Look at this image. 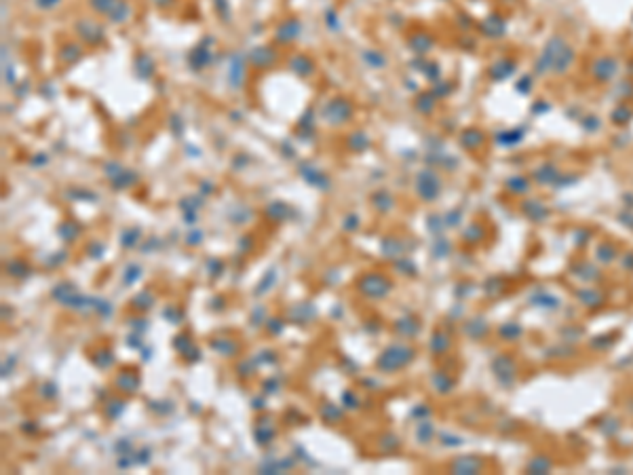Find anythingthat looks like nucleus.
I'll return each instance as SVG.
<instances>
[{
    "instance_id": "obj_1",
    "label": "nucleus",
    "mask_w": 633,
    "mask_h": 475,
    "mask_svg": "<svg viewBox=\"0 0 633 475\" xmlns=\"http://www.w3.org/2000/svg\"><path fill=\"white\" fill-rule=\"evenodd\" d=\"M412 357V351L405 349V346H391L386 349L380 359H378V368L384 370V372H393V370H399L401 366H405Z\"/></svg>"
},
{
    "instance_id": "obj_2",
    "label": "nucleus",
    "mask_w": 633,
    "mask_h": 475,
    "mask_svg": "<svg viewBox=\"0 0 633 475\" xmlns=\"http://www.w3.org/2000/svg\"><path fill=\"white\" fill-rule=\"evenodd\" d=\"M359 289H361V294H365L369 298H382V296H386V291L391 289V283L382 275L371 273V275H365V277L359 279Z\"/></svg>"
},
{
    "instance_id": "obj_3",
    "label": "nucleus",
    "mask_w": 633,
    "mask_h": 475,
    "mask_svg": "<svg viewBox=\"0 0 633 475\" xmlns=\"http://www.w3.org/2000/svg\"><path fill=\"white\" fill-rule=\"evenodd\" d=\"M116 389L123 393H135L139 389V376L135 372H121L119 378H116Z\"/></svg>"
},
{
    "instance_id": "obj_4",
    "label": "nucleus",
    "mask_w": 633,
    "mask_h": 475,
    "mask_svg": "<svg viewBox=\"0 0 633 475\" xmlns=\"http://www.w3.org/2000/svg\"><path fill=\"white\" fill-rule=\"evenodd\" d=\"M273 437H275V425H273V420H260V425L255 427V440H257V444L266 446V444L273 442Z\"/></svg>"
},
{
    "instance_id": "obj_5",
    "label": "nucleus",
    "mask_w": 633,
    "mask_h": 475,
    "mask_svg": "<svg viewBox=\"0 0 633 475\" xmlns=\"http://www.w3.org/2000/svg\"><path fill=\"white\" fill-rule=\"evenodd\" d=\"M211 346H213V349H215L219 355H224V357H230V355H235V353L239 351V344L232 342V340H228V338H217V340L211 342Z\"/></svg>"
},
{
    "instance_id": "obj_6",
    "label": "nucleus",
    "mask_w": 633,
    "mask_h": 475,
    "mask_svg": "<svg viewBox=\"0 0 633 475\" xmlns=\"http://www.w3.org/2000/svg\"><path fill=\"white\" fill-rule=\"evenodd\" d=\"M291 467V460H266V463L260 467L262 473H281V471H287Z\"/></svg>"
},
{
    "instance_id": "obj_7",
    "label": "nucleus",
    "mask_w": 633,
    "mask_h": 475,
    "mask_svg": "<svg viewBox=\"0 0 633 475\" xmlns=\"http://www.w3.org/2000/svg\"><path fill=\"white\" fill-rule=\"evenodd\" d=\"M7 271H9V275L21 279V277H28L30 268H28V264H23L21 260H11V262L7 264Z\"/></svg>"
},
{
    "instance_id": "obj_8",
    "label": "nucleus",
    "mask_w": 633,
    "mask_h": 475,
    "mask_svg": "<svg viewBox=\"0 0 633 475\" xmlns=\"http://www.w3.org/2000/svg\"><path fill=\"white\" fill-rule=\"evenodd\" d=\"M154 304V296L146 289V291H139L137 296L133 298V306L135 309H139V311H144V309H150V306Z\"/></svg>"
},
{
    "instance_id": "obj_9",
    "label": "nucleus",
    "mask_w": 633,
    "mask_h": 475,
    "mask_svg": "<svg viewBox=\"0 0 633 475\" xmlns=\"http://www.w3.org/2000/svg\"><path fill=\"white\" fill-rule=\"evenodd\" d=\"M321 416L325 418V420H329V422H336V420L342 418V410H338L333 404H325V406L321 408Z\"/></svg>"
},
{
    "instance_id": "obj_10",
    "label": "nucleus",
    "mask_w": 633,
    "mask_h": 475,
    "mask_svg": "<svg viewBox=\"0 0 633 475\" xmlns=\"http://www.w3.org/2000/svg\"><path fill=\"white\" fill-rule=\"evenodd\" d=\"M112 361H114V357H112V351H108V349L93 355V363L99 368H108V366H112Z\"/></svg>"
},
{
    "instance_id": "obj_11",
    "label": "nucleus",
    "mask_w": 633,
    "mask_h": 475,
    "mask_svg": "<svg viewBox=\"0 0 633 475\" xmlns=\"http://www.w3.org/2000/svg\"><path fill=\"white\" fill-rule=\"evenodd\" d=\"M173 346H175V349H177L179 353L184 355V353H186L188 349H192V340H190L188 336H184V334H182V336H175V340H173Z\"/></svg>"
},
{
    "instance_id": "obj_12",
    "label": "nucleus",
    "mask_w": 633,
    "mask_h": 475,
    "mask_svg": "<svg viewBox=\"0 0 633 475\" xmlns=\"http://www.w3.org/2000/svg\"><path fill=\"white\" fill-rule=\"evenodd\" d=\"M123 410H125V404H123V401H119V399H114V401H112V406L108 404V416H110V418H116V416H119V414L123 412Z\"/></svg>"
},
{
    "instance_id": "obj_13",
    "label": "nucleus",
    "mask_w": 633,
    "mask_h": 475,
    "mask_svg": "<svg viewBox=\"0 0 633 475\" xmlns=\"http://www.w3.org/2000/svg\"><path fill=\"white\" fill-rule=\"evenodd\" d=\"M275 277H277V273H275V271H270V273L266 275V279H264V281H260V287H257V294H264L266 289H270L268 285H273V283H275Z\"/></svg>"
},
{
    "instance_id": "obj_14",
    "label": "nucleus",
    "mask_w": 633,
    "mask_h": 475,
    "mask_svg": "<svg viewBox=\"0 0 633 475\" xmlns=\"http://www.w3.org/2000/svg\"><path fill=\"white\" fill-rule=\"evenodd\" d=\"M139 275H141L139 266H129V271L125 273V283H127V285H131V283H133V281H135V279H137Z\"/></svg>"
},
{
    "instance_id": "obj_15",
    "label": "nucleus",
    "mask_w": 633,
    "mask_h": 475,
    "mask_svg": "<svg viewBox=\"0 0 633 475\" xmlns=\"http://www.w3.org/2000/svg\"><path fill=\"white\" fill-rule=\"evenodd\" d=\"M342 401H344L348 408H357V406H359V399H357V395H355L353 391H344V393H342Z\"/></svg>"
}]
</instances>
